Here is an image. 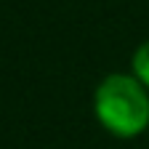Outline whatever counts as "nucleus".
I'll list each match as a JSON object with an SVG mask.
<instances>
[{"label": "nucleus", "mask_w": 149, "mask_h": 149, "mask_svg": "<svg viewBox=\"0 0 149 149\" xmlns=\"http://www.w3.org/2000/svg\"><path fill=\"white\" fill-rule=\"evenodd\" d=\"M93 109L104 130L133 139L149 128V91L133 74H109L96 88Z\"/></svg>", "instance_id": "obj_1"}, {"label": "nucleus", "mask_w": 149, "mask_h": 149, "mask_svg": "<svg viewBox=\"0 0 149 149\" xmlns=\"http://www.w3.org/2000/svg\"><path fill=\"white\" fill-rule=\"evenodd\" d=\"M133 77L149 91V40L139 45V51L133 53Z\"/></svg>", "instance_id": "obj_2"}]
</instances>
